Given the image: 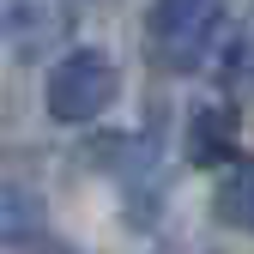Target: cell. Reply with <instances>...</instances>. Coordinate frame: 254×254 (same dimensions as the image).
Segmentation results:
<instances>
[{
    "instance_id": "3957f363",
    "label": "cell",
    "mask_w": 254,
    "mask_h": 254,
    "mask_svg": "<svg viewBox=\"0 0 254 254\" xmlns=\"http://www.w3.org/2000/svg\"><path fill=\"white\" fill-rule=\"evenodd\" d=\"M188 164H230V157H242V139H236V103H200L194 115H188Z\"/></svg>"
},
{
    "instance_id": "6da1fadb",
    "label": "cell",
    "mask_w": 254,
    "mask_h": 254,
    "mask_svg": "<svg viewBox=\"0 0 254 254\" xmlns=\"http://www.w3.org/2000/svg\"><path fill=\"white\" fill-rule=\"evenodd\" d=\"M224 6L230 0H151V12H145L151 67H164V73L206 67V55L218 49V30H224Z\"/></svg>"
},
{
    "instance_id": "7a4b0ae2",
    "label": "cell",
    "mask_w": 254,
    "mask_h": 254,
    "mask_svg": "<svg viewBox=\"0 0 254 254\" xmlns=\"http://www.w3.org/2000/svg\"><path fill=\"white\" fill-rule=\"evenodd\" d=\"M115 97H121V67H115V55H103V49H67L49 67V79H43V109L61 127L97 121Z\"/></svg>"
},
{
    "instance_id": "277c9868",
    "label": "cell",
    "mask_w": 254,
    "mask_h": 254,
    "mask_svg": "<svg viewBox=\"0 0 254 254\" xmlns=\"http://www.w3.org/2000/svg\"><path fill=\"white\" fill-rule=\"evenodd\" d=\"M212 212L224 218L230 230H248L254 236V157H230L224 176L212 188Z\"/></svg>"
},
{
    "instance_id": "5b68a950",
    "label": "cell",
    "mask_w": 254,
    "mask_h": 254,
    "mask_svg": "<svg viewBox=\"0 0 254 254\" xmlns=\"http://www.w3.org/2000/svg\"><path fill=\"white\" fill-rule=\"evenodd\" d=\"M218 73H224V79H230L236 91H248V97H254V24H248V30H236V43L224 49Z\"/></svg>"
}]
</instances>
